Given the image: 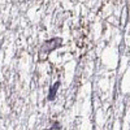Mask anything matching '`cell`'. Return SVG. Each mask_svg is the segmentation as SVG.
<instances>
[{
    "label": "cell",
    "instance_id": "1",
    "mask_svg": "<svg viewBox=\"0 0 130 130\" xmlns=\"http://www.w3.org/2000/svg\"><path fill=\"white\" fill-rule=\"evenodd\" d=\"M60 85H61L60 81H56V82L50 87V90H48V95H47V100L52 102V100H55V99H56V95H57V91H59V89H60Z\"/></svg>",
    "mask_w": 130,
    "mask_h": 130
}]
</instances>
